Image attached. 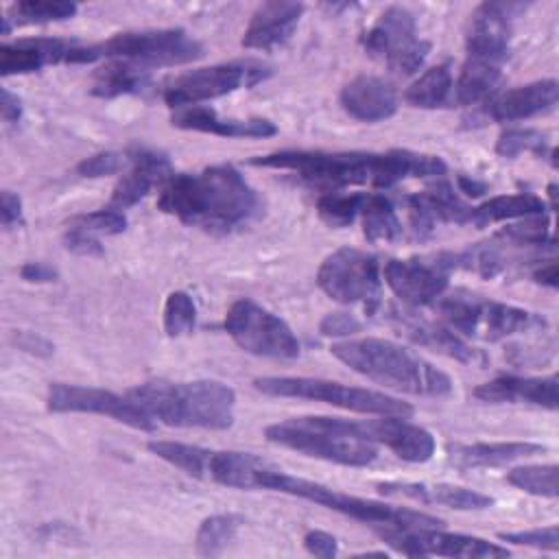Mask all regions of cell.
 Returning <instances> with one entry per match:
<instances>
[{
	"label": "cell",
	"mask_w": 559,
	"mask_h": 559,
	"mask_svg": "<svg viewBox=\"0 0 559 559\" xmlns=\"http://www.w3.org/2000/svg\"><path fill=\"white\" fill-rule=\"evenodd\" d=\"M207 478L218 485L236 487V489H271L288 496H297L365 524L395 526V528H432V526L441 528L443 526V522L435 515H428L415 509L393 507L371 498L352 496L334 487L286 474L284 469H277L271 463L249 452H234V450L212 452Z\"/></svg>",
	"instance_id": "obj_1"
},
{
	"label": "cell",
	"mask_w": 559,
	"mask_h": 559,
	"mask_svg": "<svg viewBox=\"0 0 559 559\" xmlns=\"http://www.w3.org/2000/svg\"><path fill=\"white\" fill-rule=\"evenodd\" d=\"M253 166L290 170L301 181L323 188L341 190L347 186L391 188L404 179L441 177L448 166L437 155L413 153L406 148H393L386 153L365 151H277L251 159Z\"/></svg>",
	"instance_id": "obj_2"
},
{
	"label": "cell",
	"mask_w": 559,
	"mask_h": 559,
	"mask_svg": "<svg viewBox=\"0 0 559 559\" xmlns=\"http://www.w3.org/2000/svg\"><path fill=\"white\" fill-rule=\"evenodd\" d=\"M157 207L190 227L229 234L262 212V197L238 168L218 164L201 173L170 175L162 183Z\"/></svg>",
	"instance_id": "obj_3"
},
{
	"label": "cell",
	"mask_w": 559,
	"mask_h": 559,
	"mask_svg": "<svg viewBox=\"0 0 559 559\" xmlns=\"http://www.w3.org/2000/svg\"><path fill=\"white\" fill-rule=\"evenodd\" d=\"M330 352L356 373L402 393L441 397L452 391V380L445 371L386 338H347L334 343Z\"/></svg>",
	"instance_id": "obj_4"
},
{
	"label": "cell",
	"mask_w": 559,
	"mask_h": 559,
	"mask_svg": "<svg viewBox=\"0 0 559 559\" xmlns=\"http://www.w3.org/2000/svg\"><path fill=\"white\" fill-rule=\"evenodd\" d=\"M129 397L166 426L225 430L234 424L236 393L218 380H151L131 389Z\"/></svg>",
	"instance_id": "obj_5"
},
{
	"label": "cell",
	"mask_w": 559,
	"mask_h": 559,
	"mask_svg": "<svg viewBox=\"0 0 559 559\" xmlns=\"http://www.w3.org/2000/svg\"><path fill=\"white\" fill-rule=\"evenodd\" d=\"M264 437L275 445L347 467L371 465L378 456L376 443L365 439L358 421L343 417H290L266 426Z\"/></svg>",
	"instance_id": "obj_6"
},
{
	"label": "cell",
	"mask_w": 559,
	"mask_h": 559,
	"mask_svg": "<svg viewBox=\"0 0 559 559\" xmlns=\"http://www.w3.org/2000/svg\"><path fill=\"white\" fill-rule=\"evenodd\" d=\"M253 386L264 395L323 402V404H332L360 415H397V417L413 415V406L400 397H393L373 389L347 386L336 380L304 378V376H264V378H255Z\"/></svg>",
	"instance_id": "obj_7"
},
{
	"label": "cell",
	"mask_w": 559,
	"mask_h": 559,
	"mask_svg": "<svg viewBox=\"0 0 559 559\" xmlns=\"http://www.w3.org/2000/svg\"><path fill=\"white\" fill-rule=\"evenodd\" d=\"M92 61L120 59L144 70L162 66H181L199 59L203 46L183 28H148L127 31L90 46Z\"/></svg>",
	"instance_id": "obj_8"
},
{
	"label": "cell",
	"mask_w": 559,
	"mask_h": 559,
	"mask_svg": "<svg viewBox=\"0 0 559 559\" xmlns=\"http://www.w3.org/2000/svg\"><path fill=\"white\" fill-rule=\"evenodd\" d=\"M437 310L450 330L485 341H502L507 336L533 332L546 325L539 314H533L524 308L478 299L474 295L439 297Z\"/></svg>",
	"instance_id": "obj_9"
},
{
	"label": "cell",
	"mask_w": 559,
	"mask_h": 559,
	"mask_svg": "<svg viewBox=\"0 0 559 559\" xmlns=\"http://www.w3.org/2000/svg\"><path fill=\"white\" fill-rule=\"evenodd\" d=\"M225 330L238 347L253 356L290 360L301 352L290 325L253 299H236L225 314Z\"/></svg>",
	"instance_id": "obj_10"
},
{
	"label": "cell",
	"mask_w": 559,
	"mask_h": 559,
	"mask_svg": "<svg viewBox=\"0 0 559 559\" xmlns=\"http://www.w3.org/2000/svg\"><path fill=\"white\" fill-rule=\"evenodd\" d=\"M271 74L266 66L260 61H229L216 63L207 68H197L175 76L164 87V100L170 109H183L199 105L203 100H212L225 94H231L242 87H253Z\"/></svg>",
	"instance_id": "obj_11"
},
{
	"label": "cell",
	"mask_w": 559,
	"mask_h": 559,
	"mask_svg": "<svg viewBox=\"0 0 559 559\" xmlns=\"http://www.w3.org/2000/svg\"><path fill=\"white\" fill-rule=\"evenodd\" d=\"M360 41L369 57L384 61L397 74L417 72L430 52V41L417 37L415 17L404 7H389Z\"/></svg>",
	"instance_id": "obj_12"
},
{
	"label": "cell",
	"mask_w": 559,
	"mask_h": 559,
	"mask_svg": "<svg viewBox=\"0 0 559 559\" xmlns=\"http://www.w3.org/2000/svg\"><path fill=\"white\" fill-rule=\"evenodd\" d=\"M319 288L338 304H369L378 301L382 280L376 255L341 247L332 251L317 271Z\"/></svg>",
	"instance_id": "obj_13"
},
{
	"label": "cell",
	"mask_w": 559,
	"mask_h": 559,
	"mask_svg": "<svg viewBox=\"0 0 559 559\" xmlns=\"http://www.w3.org/2000/svg\"><path fill=\"white\" fill-rule=\"evenodd\" d=\"M46 404H48V411L52 413L105 415L135 430H144V432L155 430V419L135 400H131L129 395L122 397L105 389L52 382L48 389Z\"/></svg>",
	"instance_id": "obj_14"
},
{
	"label": "cell",
	"mask_w": 559,
	"mask_h": 559,
	"mask_svg": "<svg viewBox=\"0 0 559 559\" xmlns=\"http://www.w3.org/2000/svg\"><path fill=\"white\" fill-rule=\"evenodd\" d=\"M380 537L397 552L406 557H509V548L487 542L483 537L463 535V533H445L439 526L432 528H395L382 526Z\"/></svg>",
	"instance_id": "obj_15"
},
{
	"label": "cell",
	"mask_w": 559,
	"mask_h": 559,
	"mask_svg": "<svg viewBox=\"0 0 559 559\" xmlns=\"http://www.w3.org/2000/svg\"><path fill=\"white\" fill-rule=\"evenodd\" d=\"M452 269L450 253L437 255L432 260L408 258L389 260L384 264V282L408 306H426L437 301L448 288V273Z\"/></svg>",
	"instance_id": "obj_16"
},
{
	"label": "cell",
	"mask_w": 559,
	"mask_h": 559,
	"mask_svg": "<svg viewBox=\"0 0 559 559\" xmlns=\"http://www.w3.org/2000/svg\"><path fill=\"white\" fill-rule=\"evenodd\" d=\"M526 11L522 2H483L469 15V26L465 35L467 55H483L504 61L509 52L511 24Z\"/></svg>",
	"instance_id": "obj_17"
},
{
	"label": "cell",
	"mask_w": 559,
	"mask_h": 559,
	"mask_svg": "<svg viewBox=\"0 0 559 559\" xmlns=\"http://www.w3.org/2000/svg\"><path fill=\"white\" fill-rule=\"evenodd\" d=\"M358 428L365 439L386 445L406 463H426L435 454V437L426 428L411 424L406 417L378 415V419L358 421Z\"/></svg>",
	"instance_id": "obj_18"
},
{
	"label": "cell",
	"mask_w": 559,
	"mask_h": 559,
	"mask_svg": "<svg viewBox=\"0 0 559 559\" xmlns=\"http://www.w3.org/2000/svg\"><path fill=\"white\" fill-rule=\"evenodd\" d=\"M81 44L59 37H31L0 46V74H28L52 63H79Z\"/></svg>",
	"instance_id": "obj_19"
},
{
	"label": "cell",
	"mask_w": 559,
	"mask_h": 559,
	"mask_svg": "<svg viewBox=\"0 0 559 559\" xmlns=\"http://www.w3.org/2000/svg\"><path fill=\"white\" fill-rule=\"evenodd\" d=\"M411 225L417 238L432 234L437 223L467 225L472 207L463 203L450 183H437L424 192L406 197Z\"/></svg>",
	"instance_id": "obj_20"
},
{
	"label": "cell",
	"mask_w": 559,
	"mask_h": 559,
	"mask_svg": "<svg viewBox=\"0 0 559 559\" xmlns=\"http://www.w3.org/2000/svg\"><path fill=\"white\" fill-rule=\"evenodd\" d=\"M386 317L397 330H402L400 334L408 336L417 345L441 352L448 358H454L459 362H467V365L485 362V354L480 349L467 345L454 330H450L445 325H437L432 321L419 319V317H415L406 310H397V308H391Z\"/></svg>",
	"instance_id": "obj_21"
},
{
	"label": "cell",
	"mask_w": 559,
	"mask_h": 559,
	"mask_svg": "<svg viewBox=\"0 0 559 559\" xmlns=\"http://www.w3.org/2000/svg\"><path fill=\"white\" fill-rule=\"evenodd\" d=\"M131 168L127 175L120 177L111 192V205L114 210H127L142 201L155 183H164L173 173H170V162L164 153L135 146L129 153Z\"/></svg>",
	"instance_id": "obj_22"
},
{
	"label": "cell",
	"mask_w": 559,
	"mask_h": 559,
	"mask_svg": "<svg viewBox=\"0 0 559 559\" xmlns=\"http://www.w3.org/2000/svg\"><path fill=\"white\" fill-rule=\"evenodd\" d=\"M304 4L288 0H269L262 2L242 35V46L253 50H271L290 39L293 31L299 24Z\"/></svg>",
	"instance_id": "obj_23"
},
{
	"label": "cell",
	"mask_w": 559,
	"mask_h": 559,
	"mask_svg": "<svg viewBox=\"0 0 559 559\" xmlns=\"http://www.w3.org/2000/svg\"><path fill=\"white\" fill-rule=\"evenodd\" d=\"M474 397L491 404H533L548 411L557 408V376L524 378V376H498L474 389Z\"/></svg>",
	"instance_id": "obj_24"
},
{
	"label": "cell",
	"mask_w": 559,
	"mask_h": 559,
	"mask_svg": "<svg viewBox=\"0 0 559 559\" xmlns=\"http://www.w3.org/2000/svg\"><path fill=\"white\" fill-rule=\"evenodd\" d=\"M557 98L559 83L555 79H542L502 92L487 105V114L496 122H518L550 111Z\"/></svg>",
	"instance_id": "obj_25"
},
{
	"label": "cell",
	"mask_w": 559,
	"mask_h": 559,
	"mask_svg": "<svg viewBox=\"0 0 559 559\" xmlns=\"http://www.w3.org/2000/svg\"><path fill=\"white\" fill-rule=\"evenodd\" d=\"M378 491L382 496H393V498H408L421 504H441L448 509L456 511H480L489 509L493 504L491 496H485L476 489L467 487H456V485H445V483H400V480H389V483H378Z\"/></svg>",
	"instance_id": "obj_26"
},
{
	"label": "cell",
	"mask_w": 559,
	"mask_h": 559,
	"mask_svg": "<svg viewBox=\"0 0 559 559\" xmlns=\"http://www.w3.org/2000/svg\"><path fill=\"white\" fill-rule=\"evenodd\" d=\"M170 122L186 131H201L221 138H271L277 133V127L266 118H221L212 107L203 105L177 109Z\"/></svg>",
	"instance_id": "obj_27"
},
{
	"label": "cell",
	"mask_w": 559,
	"mask_h": 559,
	"mask_svg": "<svg viewBox=\"0 0 559 559\" xmlns=\"http://www.w3.org/2000/svg\"><path fill=\"white\" fill-rule=\"evenodd\" d=\"M343 109L360 122H380L397 111L395 90L371 74L352 79L341 92Z\"/></svg>",
	"instance_id": "obj_28"
},
{
	"label": "cell",
	"mask_w": 559,
	"mask_h": 559,
	"mask_svg": "<svg viewBox=\"0 0 559 559\" xmlns=\"http://www.w3.org/2000/svg\"><path fill=\"white\" fill-rule=\"evenodd\" d=\"M546 448L533 441H493V443H454L448 448L450 463L469 467H500L520 459L542 454Z\"/></svg>",
	"instance_id": "obj_29"
},
{
	"label": "cell",
	"mask_w": 559,
	"mask_h": 559,
	"mask_svg": "<svg viewBox=\"0 0 559 559\" xmlns=\"http://www.w3.org/2000/svg\"><path fill=\"white\" fill-rule=\"evenodd\" d=\"M502 61L483 55H467L454 85V96L461 105H476L485 100L498 85Z\"/></svg>",
	"instance_id": "obj_30"
},
{
	"label": "cell",
	"mask_w": 559,
	"mask_h": 559,
	"mask_svg": "<svg viewBox=\"0 0 559 559\" xmlns=\"http://www.w3.org/2000/svg\"><path fill=\"white\" fill-rule=\"evenodd\" d=\"M546 212V203L542 197L533 192H518V194H502L493 197L476 207H472L469 225L474 227H487L500 221L509 218H528L539 216Z\"/></svg>",
	"instance_id": "obj_31"
},
{
	"label": "cell",
	"mask_w": 559,
	"mask_h": 559,
	"mask_svg": "<svg viewBox=\"0 0 559 559\" xmlns=\"http://www.w3.org/2000/svg\"><path fill=\"white\" fill-rule=\"evenodd\" d=\"M148 85V70L129 61L111 59L92 74V94L98 98H116L144 92Z\"/></svg>",
	"instance_id": "obj_32"
},
{
	"label": "cell",
	"mask_w": 559,
	"mask_h": 559,
	"mask_svg": "<svg viewBox=\"0 0 559 559\" xmlns=\"http://www.w3.org/2000/svg\"><path fill=\"white\" fill-rule=\"evenodd\" d=\"M360 218L369 242H395L402 238V221L393 203L382 194H367Z\"/></svg>",
	"instance_id": "obj_33"
},
{
	"label": "cell",
	"mask_w": 559,
	"mask_h": 559,
	"mask_svg": "<svg viewBox=\"0 0 559 559\" xmlns=\"http://www.w3.org/2000/svg\"><path fill=\"white\" fill-rule=\"evenodd\" d=\"M452 94V72L448 63H439L428 68L415 83H411L404 92V100L411 107L419 109H437Z\"/></svg>",
	"instance_id": "obj_34"
},
{
	"label": "cell",
	"mask_w": 559,
	"mask_h": 559,
	"mask_svg": "<svg viewBox=\"0 0 559 559\" xmlns=\"http://www.w3.org/2000/svg\"><path fill=\"white\" fill-rule=\"evenodd\" d=\"M146 448L162 461L186 472L188 476L207 478V467H210V459H212L214 450H207L201 445H190V443H179V441H148Z\"/></svg>",
	"instance_id": "obj_35"
},
{
	"label": "cell",
	"mask_w": 559,
	"mask_h": 559,
	"mask_svg": "<svg viewBox=\"0 0 559 559\" xmlns=\"http://www.w3.org/2000/svg\"><path fill=\"white\" fill-rule=\"evenodd\" d=\"M557 476H559V467L555 463L520 465V467H513L507 474V483L513 485L515 489H522V491L531 493V496L557 498V493H559Z\"/></svg>",
	"instance_id": "obj_36"
},
{
	"label": "cell",
	"mask_w": 559,
	"mask_h": 559,
	"mask_svg": "<svg viewBox=\"0 0 559 559\" xmlns=\"http://www.w3.org/2000/svg\"><path fill=\"white\" fill-rule=\"evenodd\" d=\"M238 526L240 518L231 513L205 518L197 531V552L203 557H214L223 552V548L236 537Z\"/></svg>",
	"instance_id": "obj_37"
},
{
	"label": "cell",
	"mask_w": 559,
	"mask_h": 559,
	"mask_svg": "<svg viewBox=\"0 0 559 559\" xmlns=\"http://www.w3.org/2000/svg\"><path fill=\"white\" fill-rule=\"evenodd\" d=\"M79 7L68 0H24L11 7L15 24H46L74 17Z\"/></svg>",
	"instance_id": "obj_38"
},
{
	"label": "cell",
	"mask_w": 559,
	"mask_h": 559,
	"mask_svg": "<svg viewBox=\"0 0 559 559\" xmlns=\"http://www.w3.org/2000/svg\"><path fill=\"white\" fill-rule=\"evenodd\" d=\"M367 194L362 192H352V194H338V192H328L319 197L317 201V212L323 223L330 227H347L354 223L356 216H360V210L365 205Z\"/></svg>",
	"instance_id": "obj_39"
},
{
	"label": "cell",
	"mask_w": 559,
	"mask_h": 559,
	"mask_svg": "<svg viewBox=\"0 0 559 559\" xmlns=\"http://www.w3.org/2000/svg\"><path fill=\"white\" fill-rule=\"evenodd\" d=\"M197 325V306L183 290H173L164 304V330L168 336H186Z\"/></svg>",
	"instance_id": "obj_40"
},
{
	"label": "cell",
	"mask_w": 559,
	"mask_h": 559,
	"mask_svg": "<svg viewBox=\"0 0 559 559\" xmlns=\"http://www.w3.org/2000/svg\"><path fill=\"white\" fill-rule=\"evenodd\" d=\"M68 227L81 229V231L92 234V236H103V234L105 236H116V234L124 231L127 218L120 210L105 207V210H96V212H90V214L72 216Z\"/></svg>",
	"instance_id": "obj_41"
},
{
	"label": "cell",
	"mask_w": 559,
	"mask_h": 559,
	"mask_svg": "<svg viewBox=\"0 0 559 559\" xmlns=\"http://www.w3.org/2000/svg\"><path fill=\"white\" fill-rule=\"evenodd\" d=\"M496 151L502 157H518L526 151L544 157L546 155V138H544V133H539L535 129H507L500 133L498 142H496Z\"/></svg>",
	"instance_id": "obj_42"
},
{
	"label": "cell",
	"mask_w": 559,
	"mask_h": 559,
	"mask_svg": "<svg viewBox=\"0 0 559 559\" xmlns=\"http://www.w3.org/2000/svg\"><path fill=\"white\" fill-rule=\"evenodd\" d=\"M498 539L555 552L559 548V528L557 524H550V526L531 528V531H509V533H498Z\"/></svg>",
	"instance_id": "obj_43"
},
{
	"label": "cell",
	"mask_w": 559,
	"mask_h": 559,
	"mask_svg": "<svg viewBox=\"0 0 559 559\" xmlns=\"http://www.w3.org/2000/svg\"><path fill=\"white\" fill-rule=\"evenodd\" d=\"M124 164V157L120 153H114V151H103V153H96L92 157H85L79 166H76V173L81 177H90V179H96V177H107V175H114L122 168Z\"/></svg>",
	"instance_id": "obj_44"
},
{
	"label": "cell",
	"mask_w": 559,
	"mask_h": 559,
	"mask_svg": "<svg viewBox=\"0 0 559 559\" xmlns=\"http://www.w3.org/2000/svg\"><path fill=\"white\" fill-rule=\"evenodd\" d=\"M362 323L352 312H330L321 319L319 332L323 336H352L360 332Z\"/></svg>",
	"instance_id": "obj_45"
},
{
	"label": "cell",
	"mask_w": 559,
	"mask_h": 559,
	"mask_svg": "<svg viewBox=\"0 0 559 559\" xmlns=\"http://www.w3.org/2000/svg\"><path fill=\"white\" fill-rule=\"evenodd\" d=\"M63 242H66V249L76 253V255H103V247L98 242V236H92V234H85L81 229H74V227H68L66 236H63Z\"/></svg>",
	"instance_id": "obj_46"
},
{
	"label": "cell",
	"mask_w": 559,
	"mask_h": 559,
	"mask_svg": "<svg viewBox=\"0 0 559 559\" xmlns=\"http://www.w3.org/2000/svg\"><path fill=\"white\" fill-rule=\"evenodd\" d=\"M304 546L310 555L321 557V559H332L338 552V544H336L334 535H330L325 531H308L304 535Z\"/></svg>",
	"instance_id": "obj_47"
},
{
	"label": "cell",
	"mask_w": 559,
	"mask_h": 559,
	"mask_svg": "<svg viewBox=\"0 0 559 559\" xmlns=\"http://www.w3.org/2000/svg\"><path fill=\"white\" fill-rule=\"evenodd\" d=\"M0 203H2L0 214H2V225L4 227H13L15 223L22 221V199L15 192L2 190Z\"/></svg>",
	"instance_id": "obj_48"
},
{
	"label": "cell",
	"mask_w": 559,
	"mask_h": 559,
	"mask_svg": "<svg viewBox=\"0 0 559 559\" xmlns=\"http://www.w3.org/2000/svg\"><path fill=\"white\" fill-rule=\"evenodd\" d=\"M20 275H22V280H26V282H37V284L55 282V280L59 277L57 269H52V266L46 264V262H26V264L20 269Z\"/></svg>",
	"instance_id": "obj_49"
},
{
	"label": "cell",
	"mask_w": 559,
	"mask_h": 559,
	"mask_svg": "<svg viewBox=\"0 0 559 559\" xmlns=\"http://www.w3.org/2000/svg\"><path fill=\"white\" fill-rule=\"evenodd\" d=\"M17 345L22 349H26L31 354H39V356H48L52 352V345L46 338H41L37 334H31V332H20L17 334Z\"/></svg>",
	"instance_id": "obj_50"
},
{
	"label": "cell",
	"mask_w": 559,
	"mask_h": 559,
	"mask_svg": "<svg viewBox=\"0 0 559 559\" xmlns=\"http://www.w3.org/2000/svg\"><path fill=\"white\" fill-rule=\"evenodd\" d=\"M0 114L4 122H17L22 116V103L15 94H11L7 87H2V98H0Z\"/></svg>",
	"instance_id": "obj_51"
},
{
	"label": "cell",
	"mask_w": 559,
	"mask_h": 559,
	"mask_svg": "<svg viewBox=\"0 0 559 559\" xmlns=\"http://www.w3.org/2000/svg\"><path fill=\"white\" fill-rule=\"evenodd\" d=\"M533 280L537 282V284H544V286H548V288H557V262L555 260H548L546 264H542V266H537L535 271H533Z\"/></svg>",
	"instance_id": "obj_52"
},
{
	"label": "cell",
	"mask_w": 559,
	"mask_h": 559,
	"mask_svg": "<svg viewBox=\"0 0 559 559\" xmlns=\"http://www.w3.org/2000/svg\"><path fill=\"white\" fill-rule=\"evenodd\" d=\"M459 188H461V192H465L469 197H483L487 192L485 183H480L476 179H469V177H463V175L459 177Z\"/></svg>",
	"instance_id": "obj_53"
}]
</instances>
